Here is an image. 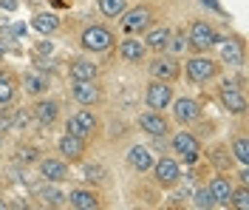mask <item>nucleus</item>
Segmentation results:
<instances>
[{"mask_svg": "<svg viewBox=\"0 0 249 210\" xmlns=\"http://www.w3.org/2000/svg\"><path fill=\"white\" fill-rule=\"evenodd\" d=\"M227 145L232 151L235 162H238L241 168H249V139H247V134H235Z\"/></svg>", "mask_w": 249, "mask_h": 210, "instance_id": "cd10ccee", "label": "nucleus"}, {"mask_svg": "<svg viewBox=\"0 0 249 210\" xmlns=\"http://www.w3.org/2000/svg\"><path fill=\"white\" fill-rule=\"evenodd\" d=\"M130 6V0H99V12L105 17H122Z\"/></svg>", "mask_w": 249, "mask_h": 210, "instance_id": "c756f323", "label": "nucleus"}, {"mask_svg": "<svg viewBox=\"0 0 249 210\" xmlns=\"http://www.w3.org/2000/svg\"><path fill=\"white\" fill-rule=\"evenodd\" d=\"M20 88L29 97H43V94H48V88H51V77H48V71H43V68H29L20 77Z\"/></svg>", "mask_w": 249, "mask_h": 210, "instance_id": "aec40b11", "label": "nucleus"}, {"mask_svg": "<svg viewBox=\"0 0 249 210\" xmlns=\"http://www.w3.org/2000/svg\"><path fill=\"white\" fill-rule=\"evenodd\" d=\"M99 74H102L99 63H93V57H88V54H79V57L68 60V77L71 80H99Z\"/></svg>", "mask_w": 249, "mask_h": 210, "instance_id": "412c9836", "label": "nucleus"}, {"mask_svg": "<svg viewBox=\"0 0 249 210\" xmlns=\"http://www.w3.org/2000/svg\"><path fill=\"white\" fill-rule=\"evenodd\" d=\"M60 114H62V102L57 97H34V105H31V116L40 128H54L60 122Z\"/></svg>", "mask_w": 249, "mask_h": 210, "instance_id": "9b49d317", "label": "nucleus"}, {"mask_svg": "<svg viewBox=\"0 0 249 210\" xmlns=\"http://www.w3.org/2000/svg\"><path fill=\"white\" fill-rule=\"evenodd\" d=\"M65 205L74 210H99L105 202H102V193L93 188H74L71 193H65Z\"/></svg>", "mask_w": 249, "mask_h": 210, "instance_id": "6ab92c4d", "label": "nucleus"}, {"mask_svg": "<svg viewBox=\"0 0 249 210\" xmlns=\"http://www.w3.org/2000/svg\"><path fill=\"white\" fill-rule=\"evenodd\" d=\"M170 111H173V122L181 125V128H193L196 122H201V116H204L201 102L193 97H173Z\"/></svg>", "mask_w": 249, "mask_h": 210, "instance_id": "9d476101", "label": "nucleus"}, {"mask_svg": "<svg viewBox=\"0 0 249 210\" xmlns=\"http://www.w3.org/2000/svg\"><path fill=\"white\" fill-rule=\"evenodd\" d=\"M227 208L249 210V188H247V185H235V188H232V196H230V205H227Z\"/></svg>", "mask_w": 249, "mask_h": 210, "instance_id": "7c9ffc66", "label": "nucleus"}, {"mask_svg": "<svg viewBox=\"0 0 249 210\" xmlns=\"http://www.w3.org/2000/svg\"><path fill=\"white\" fill-rule=\"evenodd\" d=\"M218 43V32L213 23L207 20H193L190 23V32H187V46L193 51H210Z\"/></svg>", "mask_w": 249, "mask_h": 210, "instance_id": "ddd939ff", "label": "nucleus"}, {"mask_svg": "<svg viewBox=\"0 0 249 210\" xmlns=\"http://www.w3.org/2000/svg\"><path fill=\"white\" fill-rule=\"evenodd\" d=\"M0 6H6V9H15L17 3H15V0H0Z\"/></svg>", "mask_w": 249, "mask_h": 210, "instance_id": "f704fd0d", "label": "nucleus"}, {"mask_svg": "<svg viewBox=\"0 0 249 210\" xmlns=\"http://www.w3.org/2000/svg\"><path fill=\"white\" fill-rule=\"evenodd\" d=\"M37 196L43 199V205H48V208H62V205H65V193H60V191L54 188V182H46V188Z\"/></svg>", "mask_w": 249, "mask_h": 210, "instance_id": "c85d7f7f", "label": "nucleus"}, {"mask_svg": "<svg viewBox=\"0 0 249 210\" xmlns=\"http://www.w3.org/2000/svg\"><path fill=\"white\" fill-rule=\"evenodd\" d=\"M238 185H247V188H249V171H247V168L238 173Z\"/></svg>", "mask_w": 249, "mask_h": 210, "instance_id": "72a5a7b5", "label": "nucleus"}, {"mask_svg": "<svg viewBox=\"0 0 249 210\" xmlns=\"http://www.w3.org/2000/svg\"><path fill=\"white\" fill-rule=\"evenodd\" d=\"M170 151L184 162V165H196V162L201 159V153H204L201 136L193 134V131H187V128L176 131V134L170 136Z\"/></svg>", "mask_w": 249, "mask_h": 210, "instance_id": "39448f33", "label": "nucleus"}, {"mask_svg": "<svg viewBox=\"0 0 249 210\" xmlns=\"http://www.w3.org/2000/svg\"><path fill=\"white\" fill-rule=\"evenodd\" d=\"M6 208H9V202H6V199L0 196V210H6Z\"/></svg>", "mask_w": 249, "mask_h": 210, "instance_id": "c9c22d12", "label": "nucleus"}, {"mask_svg": "<svg viewBox=\"0 0 249 210\" xmlns=\"http://www.w3.org/2000/svg\"><path fill=\"white\" fill-rule=\"evenodd\" d=\"M193 208H198V210H213V208H218L215 199H213V193H210V188H207V185H201V188L193 193Z\"/></svg>", "mask_w": 249, "mask_h": 210, "instance_id": "2f4dec72", "label": "nucleus"}, {"mask_svg": "<svg viewBox=\"0 0 249 210\" xmlns=\"http://www.w3.org/2000/svg\"><path fill=\"white\" fill-rule=\"evenodd\" d=\"M173 97H176V85L164 80H150L144 88V105L150 111H167Z\"/></svg>", "mask_w": 249, "mask_h": 210, "instance_id": "f8f14e48", "label": "nucleus"}, {"mask_svg": "<svg viewBox=\"0 0 249 210\" xmlns=\"http://www.w3.org/2000/svg\"><path fill=\"white\" fill-rule=\"evenodd\" d=\"M15 162L17 165H26V168H29V165H37V162H40V151L34 145H20L17 153H15Z\"/></svg>", "mask_w": 249, "mask_h": 210, "instance_id": "473e14b6", "label": "nucleus"}, {"mask_svg": "<svg viewBox=\"0 0 249 210\" xmlns=\"http://www.w3.org/2000/svg\"><path fill=\"white\" fill-rule=\"evenodd\" d=\"M113 46H116V34L102 23H91L79 32V49L85 54H91V57L108 54V51H113Z\"/></svg>", "mask_w": 249, "mask_h": 210, "instance_id": "7ed1b4c3", "label": "nucleus"}, {"mask_svg": "<svg viewBox=\"0 0 249 210\" xmlns=\"http://www.w3.org/2000/svg\"><path fill=\"white\" fill-rule=\"evenodd\" d=\"M71 99L85 108H102L105 88L99 85V80H71Z\"/></svg>", "mask_w": 249, "mask_h": 210, "instance_id": "423d86ee", "label": "nucleus"}, {"mask_svg": "<svg viewBox=\"0 0 249 210\" xmlns=\"http://www.w3.org/2000/svg\"><path fill=\"white\" fill-rule=\"evenodd\" d=\"M218 51H221V63H227L230 68H241L247 63V46H244V37H227L221 40L218 37Z\"/></svg>", "mask_w": 249, "mask_h": 210, "instance_id": "f3484780", "label": "nucleus"}, {"mask_svg": "<svg viewBox=\"0 0 249 210\" xmlns=\"http://www.w3.org/2000/svg\"><path fill=\"white\" fill-rule=\"evenodd\" d=\"M0 68H3V60H0Z\"/></svg>", "mask_w": 249, "mask_h": 210, "instance_id": "e433bc0d", "label": "nucleus"}, {"mask_svg": "<svg viewBox=\"0 0 249 210\" xmlns=\"http://www.w3.org/2000/svg\"><path fill=\"white\" fill-rule=\"evenodd\" d=\"M156 17H159V12H156L153 3L127 6V12L122 15V32L124 34H139V37H142V34L156 23Z\"/></svg>", "mask_w": 249, "mask_h": 210, "instance_id": "20e7f679", "label": "nucleus"}, {"mask_svg": "<svg viewBox=\"0 0 249 210\" xmlns=\"http://www.w3.org/2000/svg\"><path fill=\"white\" fill-rule=\"evenodd\" d=\"M207 159L215 165V171H221V173H227V171H232L235 165V156H232V151H230V145H215V148H210V153H207Z\"/></svg>", "mask_w": 249, "mask_h": 210, "instance_id": "a878e982", "label": "nucleus"}, {"mask_svg": "<svg viewBox=\"0 0 249 210\" xmlns=\"http://www.w3.org/2000/svg\"><path fill=\"white\" fill-rule=\"evenodd\" d=\"M88 145H91V142H85L82 136L65 131L60 139H57V153H60V159H65L68 165H79V162H85Z\"/></svg>", "mask_w": 249, "mask_h": 210, "instance_id": "2eb2a0df", "label": "nucleus"}, {"mask_svg": "<svg viewBox=\"0 0 249 210\" xmlns=\"http://www.w3.org/2000/svg\"><path fill=\"white\" fill-rule=\"evenodd\" d=\"M31 26H34V32L48 37V34L60 32V17L54 15V12H37V15L31 17Z\"/></svg>", "mask_w": 249, "mask_h": 210, "instance_id": "bb28decb", "label": "nucleus"}, {"mask_svg": "<svg viewBox=\"0 0 249 210\" xmlns=\"http://www.w3.org/2000/svg\"><path fill=\"white\" fill-rule=\"evenodd\" d=\"M170 26H159V23H153L147 32L142 34V40H144V46H147V51H153V54H161V51H167V43H170Z\"/></svg>", "mask_w": 249, "mask_h": 210, "instance_id": "5701e85b", "label": "nucleus"}, {"mask_svg": "<svg viewBox=\"0 0 249 210\" xmlns=\"http://www.w3.org/2000/svg\"><path fill=\"white\" fill-rule=\"evenodd\" d=\"M17 91H20V77L9 68H0V108H9L17 99Z\"/></svg>", "mask_w": 249, "mask_h": 210, "instance_id": "393cba45", "label": "nucleus"}, {"mask_svg": "<svg viewBox=\"0 0 249 210\" xmlns=\"http://www.w3.org/2000/svg\"><path fill=\"white\" fill-rule=\"evenodd\" d=\"M150 173H153V182L161 188V191H173L184 173H181V165L176 156H161V159H153V168H150Z\"/></svg>", "mask_w": 249, "mask_h": 210, "instance_id": "0eeeda50", "label": "nucleus"}, {"mask_svg": "<svg viewBox=\"0 0 249 210\" xmlns=\"http://www.w3.org/2000/svg\"><path fill=\"white\" fill-rule=\"evenodd\" d=\"M218 99H221V108L230 114V116H244L247 114V94L244 88L232 80H224L218 85Z\"/></svg>", "mask_w": 249, "mask_h": 210, "instance_id": "6e6552de", "label": "nucleus"}, {"mask_svg": "<svg viewBox=\"0 0 249 210\" xmlns=\"http://www.w3.org/2000/svg\"><path fill=\"white\" fill-rule=\"evenodd\" d=\"M210 193H213V199H215V205L218 208H227L230 205V196H232V188H235V182H232V176H227V173H221L218 171L215 176L210 179Z\"/></svg>", "mask_w": 249, "mask_h": 210, "instance_id": "b1692460", "label": "nucleus"}, {"mask_svg": "<svg viewBox=\"0 0 249 210\" xmlns=\"http://www.w3.org/2000/svg\"><path fill=\"white\" fill-rule=\"evenodd\" d=\"M65 131L82 136L85 142H93V139H99V134H102V116L96 114V108L79 105L77 111L65 119Z\"/></svg>", "mask_w": 249, "mask_h": 210, "instance_id": "f257e3e1", "label": "nucleus"}, {"mask_svg": "<svg viewBox=\"0 0 249 210\" xmlns=\"http://www.w3.org/2000/svg\"><path fill=\"white\" fill-rule=\"evenodd\" d=\"M184 74L193 85H210L221 77V63L215 57H210L207 51H196L190 60H184Z\"/></svg>", "mask_w": 249, "mask_h": 210, "instance_id": "f03ea898", "label": "nucleus"}, {"mask_svg": "<svg viewBox=\"0 0 249 210\" xmlns=\"http://www.w3.org/2000/svg\"><path fill=\"white\" fill-rule=\"evenodd\" d=\"M144 63H147L150 80L178 82V77H181V63H178V57H173V54H167V51L156 54L153 60H144Z\"/></svg>", "mask_w": 249, "mask_h": 210, "instance_id": "1a4fd4ad", "label": "nucleus"}, {"mask_svg": "<svg viewBox=\"0 0 249 210\" xmlns=\"http://www.w3.org/2000/svg\"><path fill=\"white\" fill-rule=\"evenodd\" d=\"M136 125H139L147 136H156V139H164V136H170L173 131V122L170 116H164V111H142L139 116H136Z\"/></svg>", "mask_w": 249, "mask_h": 210, "instance_id": "4468645a", "label": "nucleus"}, {"mask_svg": "<svg viewBox=\"0 0 249 210\" xmlns=\"http://www.w3.org/2000/svg\"><path fill=\"white\" fill-rule=\"evenodd\" d=\"M124 162H127V168H130L133 173H150V168H153V153H150L147 145H139V142H136V145L127 148Z\"/></svg>", "mask_w": 249, "mask_h": 210, "instance_id": "4be33fe9", "label": "nucleus"}, {"mask_svg": "<svg viewBox=\"0 0 249 210\" xmlns=\"http://www.w3.org/2000/svg\"><path fill=\"white\" fill-rule=\"evenodd\" d=\"M37 168H40V176H43V182H68L71 179V165L65 159H60V156H40V162H37Z\"/></svg>", "mask_w": 249, "mask_h": 210, "instance_id": "a211bd4d", "label": "nucleus"}, {"mask_svg": "<svg viewBox=\"0 0 249 210\" xmlns=\"http://www.w3.org/2000/svg\"><path fill=\"white\" fill-rule=\"evenodd\" d=\"M119 57H122V63L127 65H142L147 60V46H144V40H142L139 34H124L122 40H119Z\"/></svg>", "mask_w": 249, "mask_h": 210, "instance_id": "dca6fc26", "label": "nucleus"}]
</instances>
